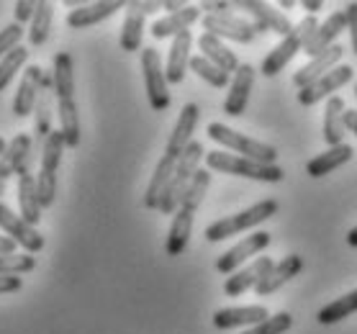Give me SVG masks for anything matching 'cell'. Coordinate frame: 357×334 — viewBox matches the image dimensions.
Here are the masks:
<instances>
[{
	"label": "cell",
	"mask_w": 357,
	"mask_h": 334,
	"mask_svg": "<svg viewBox=\"0 0 357 334\" xmlns=\"http://www.w3.org/2000/svg\"><path fill=\"white\" fill-rule=\"evenodd\" d=\"M270 319V311L260 303L255 306H229V309H219L213 314V326L216 329H236V326H255Z\"/></svg>",
	"instance_id": "cell-24"
},
{
	"label": "cell",
	"mask_w": 357,
	"mask_h": 334,
	"mask_svg": "<svg viewBox=\"0 0 357 334\" xmlns=\"http://www.w3.org/2000/svg\"><path fill=\"white\" fill-rule=\"evenodd\" d=\"M298 52H303V39H301V33L293 29L291 36L280 39V44H275V47L265 54L260 73L265 75V77H275L278 73H283L285 67H288V62H291Z\"/></svg>",
	"instance_id": "cell-22"
},
{
	"label": "cell",
	"mask_w": 357,
	"mask_h": 334,
	"mask_svg": "<svg viewBox=\"0 0 357 334\" xmlns=\"http://www.w3.org/2000/svg\"><path fill=\"white\" fill-rule=\"evenodd\" d=\"M190 47H193V33L183 31L180 36H175L170 44V52H167V65H165V75H167V82L170 85H180L185 80V73L190 67Z\"/></svg>",
	"instance_id": "cell-23"
},
{
	"label": "cell",
	"mask_w": 357,
	"mask_h": 334,
	"mask_svg": "<svg viewBox=\"0 0 357 334\" xmlns=\"http://www.w3.org/2000/svg\"><path fill=\"white\" fill-rule=\"evenodd\" d=\"M18 206H21V216L31 227H36L41 221V204L39 190H36V175H31V172L18 175Z\"/></svg>",
	"instance_id": "cell-31"
},
{
	"label": "cell",
	"mask_w": 357,
	"mask_h": 334,
	"mask_svg": "<svg viewBox=\"0 0 357 334\" xmlns=\"http://www.w3.org/2000/svg\"><path fill=\"white\" fill-rule=\"evenodd\" d=\"M201 160H206L203 144L201 142H190L185 152L178 157V165H175L170 185H167V190L162 193V201H160V208H157V211L172 213V216H175V211H178L180 204H183V196H185L188 185L193 183L195 172L201 170Z\"/></svg>",
	"instance_id": "cell-3"
},
{
	"label": "cell",
	"mask_w": 357,
	"mask_h": 334,
	"mask_svg": "<svg viewBox=\"0 0 357 334\" xmlns=\"http://www.w3.org/2000/svg\"><path fill=\"white\" fill-rule=\"evenodd\" d=\"M347 245L349 247H357V227H352L347 231Z\"/></svg>",
	"instance_id": "cell-50"
},
{
	"label": "cell",
	"mask_w": 357,
	"mask_h": 334,
	"mask_svg": "<svg viewBox=\"0 0 357 334\" xmlns=\"http://www.w3.org/2000/svg\"><path fill=\"white\" fill-rule=\"evenodd\" d=\"M278 213V201L275 198H265V201H257L255 206L244 208V211L234 213V216H227V219H219L206 227V239L208 242H221V239H229V236H236L242 231H250L262 221L273 219Z\"/></svg>",
	"instance_id": "cell-5"
},
{
	"label": "cell",
	"mask_w": 357,
	"mask_h": 334,
	"mask_svg": "<svg viewBox=\"0 0 357 334\" xmlns=\"http://www.w3.org/2000/svg\"><path fill=\"white\" fill-rule=\"evenodd\" d=\"M175 165L178 160L170 155H162L160 157V162H157L155 172H152V180H149V185H146V193H144V206L146 208H160V201H162V193L167 190L172 180V172H175Z\"/></svg>",
	"instance_id": "cell-28"
},
{
	"label": "cell",
	"mask_w": 357,
	"mask_h": 334,
	"mask_svg": "<svg viewBox=\"0 0 357 334\" xmlns=\"http://www.w3.org/2000/svg\"><path fill=\"white\" fill-rule=\"evenodd\" d=\"M18 250V245L8 236H0V255H13Z\"/></svg>",
	"instance_id": "cell-47"
},
{
	"label": "cell",
	"mask_w": 357,
	"mask_h": 334,
	"mask_svg": "<svg viewBox=\"0 0 357 334\" xmlns=\"http://www.w3.org/2000/svg\"><path fill=\"white\" fill-rule=\"evenodd\" d=\"M280 8H285V10L293 8V0H280Z\"/></svg>",
	"instance_id": "cell-51"
},
{
	"label": "cell",
	"mask_w": 357,
	"mask_h": 334,
	"mask_svg": "<svg viewBox=\"0 0 357 334\" xmlns=\"http://www.w3.org/2000/svg\"><path fill=\"white\" fill-rule=\"evenodd\" d=\"M344 129H347L349 134H355V137H357V111H355V108L344 111Z\"/></svg>",
	"instance_id": "cell-46"
},
{
	"label": "cell",
	"mask_w": 357,
	"mask_h": 334,
	"mask_svg": "<svg viewBox=\"0 0 357 334\" xmlns=\"http://www.w3.org/2000/svg\"><path fill=\"white\" fill-rule=\"evenodd\" d=\"M273 268V260L270 257H255L252 265H244L242 270H236L231 275L227 278V283H224V294L229 298H239L242 294H247L250 288H257L260 280L270 273Z\"/></svg>",
	"instance_id": "cell-14"
},
{
	"label": "cell",
	"mask_w": 357,
	"mask_h": 334,
	"mask_svg": "<svg viewBox=\"0 0 357 334\" xmlns=\"http://www.w3.org/2000/svg\"><path fill=\"white\" fill-rule=\"evenodd\" d=\"M342 31H347V13H344V10H337V13H332L324 24L319 26V31L314 33V39L303 47V52H306L309 57H317V54H321V52H326L329 47L337 44Z\"/></svg>",
	"instance_id": "cell-26"
},
{
	"label": "cell",
	"mask_w": 357,
	"mask_h": 334,
	"mask_svg": "<svg viewBox=\"0 0 357 334\" xmlns=\"http://www.w3.org/2000/svg\"><path fill=\"white\" fill-rule=\"evenodd\" d=\"M344 100L340 96H332L326 100L324 108V142L329 147H337V144H344Z\"/></svg>",
	"instance_id": "cell-30"
},
{
	"label": "cell",
	"mask_w": 357,
	"mask_h": 334,
	"mask_svg": "<svg viewBox=\"0 0 357 334\" xmlns=\"http://www.w3.org/2000/svg\"><path fill=\"white\" fill-rule=\"evenodd\" d=\"M201 10H206V16H224L231 10V3H224V0H206L201 3Z\"/></svg>",
	"instance_id": "cell-44"
},
{
	"label": "cell",
	"mask_w": 357,
	"mask_h": 334,
	"mask_svg": "<svg viewBox=\"0 0 357 334\" xmlns=\"http://www.w3.org/2000/svg\"><path fill=\"white\" fill-rule=\"evenodd\" d=\"M352 314H357V288L355 291H349V294L340 296V298H334V301H329L326 306H321L317 314V321L319 324H337V321H342V319L352 317Z\"/></svg>",
	"instance_id": "cell-34"
},
{
	"label": "cell",
	"mask_w": 357,
	"mask_h": 334,
	"mask_svg": "<svg viewBox=\"0 0 357 334\" xmlns=\"http://www.w3.org/2000/svg\"><path fill=\"white\" fill-rule=\"evenodd\" d=\"M206 167L211 172H227V175L260 180V183H280L285 178V172L278 165L255 162V160H247V157L231 155L227 149H211V152H206Z\"/></svg>",
	"instance_id": "cell-2"
},
{
	"label": "cell",
	"mask_w": 357,
	"mask_h": 334,
	"mask_svg": "<svg viewBox=\"0 0 357 334\" xmlns=\"http://www.w3.org/2000/svg\"><path fill=\"white\" fill-rule=\"evenodd\" d=\"M52 75H54V98L75 96V70L70 52H57L52 59Z\"/></svg>",
	"instance_id": "cell-33"
},
{
	"label": "cell",
	"mask_w": 357,
	"mask_h": 334,
	"mask_svg": "<svg viewBox=\"0 0 357 334\" xmlns=\"http://www.w3.org/2000/svg\"><path fill=\"white\" fill-rule=\"evenodd\" d=\"M65 137H62V131L54 129L52 134L47 137L44 142V147H41V172H47V175H57L59 165H62V155H65Z\"/></svg>",
	"instance_id": "cell-36"
},
{
	"label": "cell",
	"mask_w": 357,
	"mask_h": 334,
	"mask_svg": "<svg viewBox=\"0 0 357 334\" xmlns=\"http://www.w3.org/2000/svg\"><path fill=\"white\" fill-rule=\"evenodd\" d=\"M57 119H59V131L65 137V144L70 149H75L80 144V114H77L75 96L57 98Z\"/></svg>",
	"instance_id": "cell-32"
},
{
	"label": "cell",
	"mask_w": 357,
	"mask_h": 334,
	"mask_svg": "<svg viewBox=\"0 0 357 334\" xmlns=\"http://www.w3.org/2000/svg\"><path fill=\"white\" fill-rule=\"evenodd\" d=\"M301 6L309 10V16H317V10H321V0H303Z\"/></svg>",
	"instance_id": "cell-48"
},
{
	"label": "cell",
	"mask_w": 357,
	"mask_h": 334,
	"mask_svg": "<svg viewBox=\"0 0 357 334\" xmlns=\"http://www.w3.org/2000/svg\"><path fill=\"white\" fill-rule=\"evenodd\" d=\"M352 155H355V149L349 147V144H337V147H329L326 152L317 155L309 165H306V172H309L311 178H324V175L334 172L337 167L347 165L349 160H352Z\"/></svg>",
	"instance_id": "cell-29"
},
{
	"label": "cell",
	"mask_w": 357,
	"mask_h": 334,
	"mask_svg": "<svg viewBox=\"0 0 357 334\" xmlns=\"http://www.w3.org/2000/svg\"><path fill=\"white\" fill-rule=\"evenodd\" d=\"M36 152H33V139L29 134H16L8 142V147L0 157V180H8L10 175H26L31 172V162Z\"/></svg>",
	"instance_id": "cell-10"
},
{
	"label": "cell",
	"mask_w": 357,
	"mask_h": 334,
	"mask_svg": "<svg viewBox=\"0 0 357 334\" xmlns=\"http://www.w3.org/2000/svg\"><path fill=\"white\" fill-rule=\"evenodd\" d=\"M190 70H193L203 82H208L211 88H227L229 85V75L224 73V70H219L213 62H208L203 54H195V57L190 59Z\"/></svg>",
	"instance_id": "cell-37"
},
{
	"label": "cell",
	"mask_w": 357,
	"mask_h": 334,
	"mask_svg": "<svg viewBox=\"0 0 357 334\" xmlns=\"http://www.w3.org/2000/svg\"><path fill=\"white\" fill-rule=\"evenodd\" d=\"M355 77V70L349 65H337L332 73H326L324 77H319L309 85V88L298 90V103L301 106H317L319 100H329L340 88H344L349 80Z\"/></svg>",
	"instance_id": "cell-9"
},
{
	"label": "cell",
	"mask_w": 357,
	"mask_h": 334,
	"mask_svg": "<svg viewBox=\"0 0 357 334\" xmlns=\"http://www.w3.org/2000/svg\"><path fill=\"white\" fill-rule=\"evenodd\" d=\"M6 147H8V142L0 137V157H3V152H6Z\"/></svg>",
	"instance_id": "cell-52"
},
{
	"label": "cell",
	"mask_w": 357,
	"mask_h": 334,
	"mask_svg": "<svg viewBox=\"0 0 357 334\" xmlns=\"http://www.w3.org/2000/svg\"><path fill=\"white\" fill-rule=\"evenodd\" d=\"M198 50L203 52V57L208 59V62H213V65L219 67V70H224L227 75L236 73L239 70V59H236V54L231 50H229L227 44L219 39V36H213V33H206L203 31L201 36H198Z\"/></svg>",
	"instance_id": "cell-27"
},
{
	"label": "cell",
	"mask_w": 357,
	"mask_h": 334,
	"mask_svg": "<svg viewBox=\"0 0 357 334\" xmlns=\"http://www.w3.org/2000/svg\"><path fill=\"white\" fill-rule=\"evenodd\" d=\"M347 31H349V41H352V50L357 54V3H347Z\"/></svg>",
	"instance_id": "cell-43"
},
{
	"label": "cell",
	"mask_w": 357,
	"mask_h": 334,
	"mask_svg": "<svg viewBox=\"0 0 357 334\" xmlns=\"http://www.w3.org/2000/svg\"><path fill=\"white\" fill-rule=\"evenodd\" d=\"M355 96H357V85H355Z\"/></svg>",
	"instance_id": "cell-54"
},
{
	"label": "cell",
	"mask_w": 357,
	"mask_h": 334,
	"mask_svg": "<svg viewBox=\"0 0 357 334\" xmlns=\"http://www.w3.org/2000/svg\"><path fill=\"white\" fill-rule=\"evenodd\" d=\"M291 326H293L291 314L288 311H278V314H273V317L260 321V324L250 326L244 334H285L291 332Z\"/></svg>",
	"instance_id": "cell-40"
},
{
	"label": "cell",
	"mask_w": 357,
	"mask_h": 334,
	"mask_svg": "<svg viewBox=\"0 0 357 334\" xmlns=\"http://www.w3.org/2000/svg\"><path fill=\"white\" fill-rule=\"evenodd\" d=\"M52 98H54V75L44 73V80H41L39 90V100H36V108H33V134H36V147H44L47 137L52 134V119H54V111H52Z\"/></svg>",
	"instance_id": "cell-16"
},
{
	"label": "cell",
	"mask_w": 357,
	"mask_h": 334,
	"mask_svg": "<svg viewBox=\"0 0 357 334\" xmlns=\"http://www.w3.org/2000/svg\"><path fill=\"white\" fill-rule=\"evenodd\" d=\"M0 229L6 231L8 239H13V242H16V245L29 255L41 252L44 245H47V242H44V236H41V231H36V227H31L21 213L10 211L3 201H0Z\"/></svg>",
	"instance_id": "cell-7"
},
{
	"label": "cell",
	"mask_w": 357,
	"mask_h": 334,
	"mask_svg": "<svg viewBox=\"0 0 357 334\" xmlns=\"http://www.w3.org/2000/svg\"><path fill=\"white\" fill-rule=\"evenodd\" d=\"M195 21H201V6H185L178 13H167V16L157 18L152 29H149V33L155 39H175L183 31H190V26Z\"/></svg>",
	"instance_id": "cell-21"
},
{
	"label": "cell",
	"mask_w": 357,
	"mask_h": 334,
	"mask_svg": "<svg viewBox=\"0 0 357 334\" xmlns=\"http://www.w3.org/2000/svg\"><path fill=\"white\" fill-rule=\"evenodd\" d=\"M6 193V180H0V196Z\"/></svg>",
	"instance_id": "cell-53"
},
{
	"label": "cell",
	"mask_w": 357,
	"mask_h": 334,
	"mask_svg": "<svg viewBox=\"0 0 357 334\" xmlns=\"http://www.w3.org/2000/svg\"><path fill=\"white\" fill-rule=\"evenodd\" d=\"M36 8H39V3L36 0H18L16 3V10H13V16H16V24H31L33 16H36Z\"/></svg>",
	"instance_id": "cell-42"
},
{
	"label": "cell",
	"mask_w": 357,
	"mask_h": 334,
	"mask_svg": "<svg viewBox=\"0 0 357 334\" xmlns=\"http://www.w3.org/2000/svg\"><path fill=\"white\" fill-rule=\"evenodd\" d=\"M208 185H211V170H198L195 172L193 183L188 185L185 196H183V204L172 216L170 231H167V242H165V252L170 257H178V255L185 252L188 242H190V234H193V221L198 206L203 204V198L208 193Z\"/></svg>",
	"instance_id": "cell-1"
},
{
	"label": "cell",
	"mask_w": 357,
	"mask_h": 334,
	"mask_svg": "<svg viewBox=\"0 0 357 334\" xmlns=\"http://www.w3.org/2000/svg\"><path fill=\"white\" fill-rule=\"evenodd\" d=\"M123 3L121 0H106V3H88V6H77L75 10L67 13V26L70 29H88V26H96L100 21H106L121 10Z\"/></svg>",
	"instance_id": "cell-25"
},
{
	"label": "cell",
	"mask_w": 357,
	"mask_h": 334,
	"mask_svg": "<svg viewBox=\"0 0 357 334\" xmlns=\"http://www.w3.org/2000/svg\"><path fill=\"white\" fill-rule=\"evenodd\" d=\"M342 54H344V47L342 44H334V47H329L326 52H321V54H317V57H311L306 65L301 67L298 73L293 75V85L298 90L309 88L311 82L319 80V77H324L326 73H332L334 67L340 65Z\"/></svg>",
	"instance_id": "cell-17"
},
{
	"label": "cell",
	"mask_w": 357,
	"mask_h": 334,
	"mask_svg": "<svg viewBox=\"0 0 357 334\" xmlns=\"http://www.w3.org/2000/svg\"><path fill=\"white\" fill-rule=\"evenodd\" d=\"M185 6H188V3H178V0H165V3H162V8L170 10V13H178V10H183Z\"/></svg>",
	"instance_id": "cell-49"
},
{
	"label": "cell",
	"mask_w": 357,
	"mask_h": 334,
	"mask_svg": "<svg viewBox=\"0 0 357 334\" xmlns=\"http://www.w3.org/2000/svg\"><path fill=\"white\" fill-rule=\"evenodd\" d=\"M270 242H273V236L268 231H252L250 236H244L242 242H236L231 250H227V252L221 255L219 260H216V270H219L221 275H231L236 270H242V265L250 257L260 255L262 250H268Z\"/></svg>",
	"instance_id": "cell-8"
},
{
	"label": "cell",
	"mask_w": 357,
	"mask_h": 334,
	"mask_svg": "<svg viewBox=\"0 0 357 334\" xmlns=\"http://www.w3.org/2000/svg\"><path fill=\"white\" fill-rule=\"evenodd\" d=\"M303 270V257L301 255H285L283 260L275 262L273 268H270V273L260 280V285L255 288V294L257 296H273L275 291H280L291 278H296Z\"/></svg>",
	"instance_id": "cell-20"
},
{
	"label": "cell",
	"mask_w": 357,
	"mask_h": 334,
	"mask_svg": "<svg viewBox=\"0 0 357 334\" xmlns=\"http://www.w3.org/2000/svg\"><path fill=\"white\" fill-rule=\"evenodd\" d=\"M239 8L247 10L252 16V24H255V29L257 31H273L278 33V36H291L293 29L296 26L291 24V18L285 16L283 10H275L273 6H268V3H260V0H242L239 3Z\"/></svg>",
	"instance_id": "cell-12"
},
{
	"label": "cell",
	"mask_w": 357,
	"mask_h": 334,
	"mask_svg": "<svg viewBox=\"0 0 357 334\" xmlns=\"http://www.w3.org/2000/svg\"><path fill=\"white\" fill-rule=\"evenodd\" d=\"M21 285H24L21 275H0V294H16L21 291Z\"/></svg>",
	"instance_id": "cell-45"
},
{
	"label": "cell",
	"mask_w": 357,
	"mask_h": 334,
	"mask_svg": "<svg viewBox=\"0 0 357 334\" xmlns=\"http://www.w3.org/2000/svg\"><path fill=\"white\" fill-rule=\"evenodd\" d=\"M41 80H44V70L39 65H29L24 70V77H21V85H18V93L13 98V116L24 119V116L33 114L36 108V100H39V90Z\"/></svg>",
	"instance_id": "cell-19"
},
{
	"label": "cell",
	"mask_w": 357,
	"mask_h": 334,
	"mask_svg": "<svg viewBox=\"0 0 357 334\" xmlns=\"http://www.w3.org/2000/svg\"><path fill=\"white\" fill-rule=\"evenodd\" d=\"M26 59H29V50H26L24 44H21V47H16L10 54H6V57L0 59V90L8 88L10 80L16 77L18 70L26 65Z\"/></svg>",
	"instance_id": "cell-38"
},
{
	"label": "cell",
	"mask_w": 357,
	"mask_h": 334,
	"mask_svg": "<svg viewBox=\"0 0 357 334\" xmlns=\"http://www.w3.org/2000/svg\"><path fill=\"white\" fill-rule=\"evenodd\" d=\"M203 31L219 36L221 41L231 39L236 44H252V39L257 36V29L252 21L239 18L234 13H224V16H203Z\"/></svg>",
	"instance_id": "cell-11"
},
{
	"label": "cell",
	"mask_w": 357,
	"mask_h": 334,
	"mask_svg": "<svg viewBox=\"0 0 357 334\" xmlns=\"http://www.w3.org/2000/svg\"><path fill=\"white\" fill-rule=\"evenodd\" d=\"M142 75H144L146 98H149L152 111H167L170 108V82H167L162 59L155 47L142 50Z\"/></svg>",
	"instance_id": "cell-6"
},
{
	"label": "cell",
	"mask_w": 357,
	"mask_h": 334,
	"mask_svg": "<svg viewBox=\"0 0 357 334\" xmlns=\"http://www.w3.org/2000/svg\"><path fill=\"white\" fill-rule=\"evenodd\" d=\"M198 116H201V108L195 106V103H185L183 111L178 116V123H175V129H172L170 139H167V147H165V155H170L178 160L183 152L188 149V144L193 142V131L198 126Z\"/></svg>",
	"instance_id": "cell-18"
},
{
	"label": "cell",
	"mask_w": 357,
	"mask_h": 334,
	"mask_svg": "<svg viewBox=\"0 0 357 334\" xmlns=\"http://www.w3.org/2000/svg\"><path fill=\"white\" fill-rule=\"evenodd\" d=\"M206 134L221 144L224 149L229 152H234L239 157H247V160H255V162H262V165H275L278 160V149L273 144H265V142H257V139L247 137L242 131H234L231 126L221 121H213L208 123V129Z\"/></svg>",
	"instance_id": "cell-4"
},
{
	"label": "cell",
	"mask_w": 357,
	"mask_h": 334,
	"mask_svg": "<svg viewBox=\"0 0 357 334\" xmlns=\"http://www.w3.org/2000/svg\"><path fill=\"white\" fill-rule=\"evenodd\" d=\"M255 67L252 65H239V70L234 73L231 82H229V93L224 100V114L227 116H242L247 111L250 103V93L255 88Z\"/></svg>",
	"instance_id": "cell-15"
},
{
	"label": "cell",
	"mask_w": 357,
	"mask_h": 334,
	"mask_svg": "<svg viewBox=\"0 0 357 334\" xmlns=\"http://www.w3.org/2000/svg\"><path fill=\"white\" fill-rule=\"evenodd\" d=\"M126 18L121 26V44L123 52H139L142 50V39H144V16L152 10L162 8V3H126Z\"/></svg>",
	"instance_id": "cell-13"
},
{
	"label": "cell",
	"mask_w": 357,
	"mask_h": 334,
	"mask_svg": "<svg viewBox=\"0 0 357 334\" xmlns=\"http://www.w3.org/2000/svg\"><path fill=\"white\" fill-rule=\"evenodd\" d=\"M36 268V257L29 252L0 255V275H24Z\"/></svg>",
	"instance_id": "cell-39"
},
{
	"label": "cell",
	"mask_w": 357,
	"mask_h": 334,
	"mask_svg": "<svg viewBox=\"0 0 357 334\" xmlns=\"http://www.w3.org/2000/svg\"><path fill=\"white\" fill-rule=\"evenodd\" d=\"M52 21H54V6L41 0L39 8H36V16L29 24V44L31 47H44L49 39V31H52Z\"/></svg>",
	"instance_id": "cell-35"
},
{
	"label": "cell",
	"mask_w": 357,
	"mask_h": 334,
	"mask_svg": "<svg viewBox=\"0 0 357 334\" xmlns=\"http://www.w3.org/2000/svg\"><path fill=\"white\" fill-rule=\"evenodd\" d=\"M21 39H24V26L16 24V21L6 26L0 31V59L6 57V54H10L16 47H21Z\"/></svg>",
	"instance_id": "cell-41"
}]
</instances>
